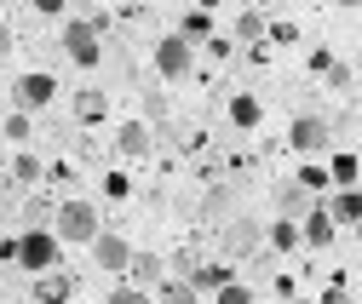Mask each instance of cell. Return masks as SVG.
Segmentation results:
<instances>
[{"mask_svg": "<svg viewBox=\"0 0 362 304\" xmlns=\"http://www.w3.org/2000/svg\"><path fill=\"white\" fill-rule=\"evenodd\" d=\"M150 298H156V304H196V287H190L185 276H167V281H161Z\"/></svg>", "mask_w": 362, "mask_h": 304, "instance_id": "d6986e66", "label": "cell"}, {"mask_svg": "<svg viewBox=\"0 0 362 304\" xmlns=\"http://www.w3.org/2000/svg\"><path fill=\"white\" fill-rule=\"evenodd\" d=\"M213 304H253V287H242V281H224V287L213 293Z\"/></svg>", "mask_w": 362, "mask_h": 304, "instance_id": "4316f807", "label": "cell"}, {"mask_svg": "<svg viewBox=\"0 0 362 304\" xmlns=\"http://www.w3.org/2000/svg\"><path fill=\"white\" fill-rule=\"evenodd\" d=\"M75 121H86V126L104 121V92H81V98H75Z\"/></svg>", "mask_w": 362, "mask_h": 304, "instance_id": "484cf974", "label": "cell"}, {"mask_svg": "<svg viewBox=\"0 0 362 304\" xmlns=\"http://www.w3.org/2000/svg\"><path fill=\"white\" fill-rule=\"evenodd\" d=\"M127 276H132V287H150V293H156V287L167 281V258H161V253H132V258H127Z\"/></svg>", "mask_w": 362, "mask_h": 304, "instance_id": "8fae6325", "label": "cell"}, {"mask_svg": "<svg viewBox=\"0 0 362 304\" xmlns=\"http://www.w3.org/2000/svg\"><path fill=\"white\" fill-rule=\"evenodd\" d=\"M178 35H185L190 40V47H207V40H213V12H185V23H178Z\"/></svg>", "mask_w": 362, "mask_h": 304, "instance_id": "ac0fdd59", "label": "cell"}, {"mask_svg": "<svg viewBox=\"0 0 362 304\" xmlns=\"http://www.w3.org/2000/svg\"><path fill=\"white\" fill-rule=\"evenodd\" d=\"M115 150L121 155H150V126L144 121H127L121 133H115Z\"/></svg>", "mask_w": 362, "mask_h": 304, "instance_id": "e0dca14e", "label": "cell"}, {"mask_svg": "<svg viewBox=\"0 0 362 304\" xmlns=\"http://www.w3.org/2000/svg\"><path fill=\"white\" fill-rule=\"evenodd\" d=\"M0 138H12V144H29V138H35V115H29V109H12L6 121H0Z\"/></svg>", "mask_w": 362, "mask_h": 304, "instance_id": "ffe728a7", "label": "cell"}, {"mask_svg": "<svg viewBox=\"0 0 362 304\" xmlns=\"http://www.w3.org/2000/svg\"><path fill=\"white\" fill-rule=\"evenodd\" d=\"M322 207L334 212V224H356V219H362V190H356V184H345V190H339L334 201H322Z\"/></svg>", "mask_w": 362, "mask_h": 304, "instance_id": "5bb4252c", "label": "cell"}, {"mask_svg": "<svg viewBox=\"0 0 362 304\" xmlns=\"http://www.w3.org/2000/svg\"><path fill=\"white\" fill-rule=\"evenodd\" d=\"M356 172H362V161H356V155H334V161H328V178H334L339 190H345V184H356Z\"/></svg>", "mask_w": 362, "mask_h": 304, "instance_id": "cb8c5ba5", "label": "cell"}, {"mask_svg": "<svg viewBox=\"0 0 362 304\" xmlns=\"http://www.w3.org/2000/svg\"><path fill=\"white\" fill-rule=\"evenodd\" d=\"M12 184H18V190H35V184H40V161H35L29 150L12 161Z\"/></svg>", "mask_w": 362, "mask_h": 304, "instance_id": "603a6c76", "label": "cell"}, {"mask_svg": "<svg viewBox=\"0 0 362 304\" xmlns=\"http://www.w3.org/2000/svg\"><path fill=\"white\" fill-rule=\"evenodd\" d=\"M196 6H202V12H213V6H224V0H196Z\"/></svg>", "mask_w": 362, "mask_h": 304, "instance_id": "e575fe53", "label": "cell"}, {"mask_svg": "<svg viewBox=\"0 0 362 304\" xmlns=\"http://www.w3.org/2000/svg\"><path fill=\"white\" fill-rule=\"evenodd\" d=\"M52 230H58V241H69V247H86L104 224H98V207L86 201V195H69V201H58V212H52Z\"/></svg>", "mask_w": 362, "mask_h": 304, "instance_id": "7a4b0ae2", "label": "cell"}, {"mask_svg": "<svg viewBox=\"0 0 362 304\" xmlns=\"http://www.w3.org/2000/svg\"><path fill=\"white\" fill-rule=\"evenodd\" d=\"M86 247H93V265H98V270H127V258H132V247H127L115 230H98Z\"/></svg>", "mask_w": 362, "mask_h": 304, "instance_id": "9c48e42d", "label": "cell"}, {"mask_svg": "<svg viewBox=\"0 0 362 304\" xmlns=\"http://www.w3.org/2000/svg\"><path fill=\"white\" fill-rule=\"evenodd\" d=\"M69 0H35V12H64Z\"/></svg>", "mask_w": 362, "mask_h": 304, "instance_id": "836d02e7", "label": "cell"}, {"mask_svg": "<svg viewBox=\"0 0 362 304\" xmlns=\"http://www.w3.org/2000/svg\"><path fill=\"white\" fill-rule=\"evenodd\" d=\"M224 281H230V265H196V276H190L196 293H218Z\"/></svg>", "mask_w": 362, "mask_h": 304, "instance_id": "7402d4cb", "label": "cell"}, {"mask_svg": "<svg viewBox=\"0 0 362 304\" xmlns=\"http://www.w3.org/2000/svg\"><path fill=\"white\" fill-rule=\"evenodd\" d=\"M52 98H58V80H52L47 69H35V75H18V109H29V115H35V109H47Z\"/></svg>", "mask_w": 362, "mask_h": 304, "instance_id": "52a82bcc", "label": "cell"}, {"mask_svg": "<svg viewBox=\"0 0 362 304\" xmlns=\"http://www.w3.org/2000/svg\"><path fill=\"white\" fill-rule=\"evenodd\" d=\"M104 304H156V298H150V287H115Z\"/></svg>", "mask_w": 362, "mask_h": 304, "instance_id": "f1b7e54d", "label": "cell"}, {"mask_svg": "<svg viewBox=\"0 0 362 304\" xmlns=\"http://www.w3.org/2000/svg\"><path fill=\"white\" fill-rule=\"evenodd\" d=\"M52 265H64V241H58V230H52V224H29V230L18 236V270L40 276V270H52Z\"/></svg>", "mask_w": 362, "mask_h": 304, "instance_id": "6da1fadb", "label": "cell"}, {"mask_svg": "<svg viewBox=\"0 0 362 304\" xmlns=\"http://www.w3.org/2000/svg\"><path fill=\"white\" fill-rule=\"evenodd\" d=\"M299 184H305V190H322L328 172H322V166H299Z\"/></svg>", "mask_w": 362, "mask_h": 304, "instance_id": "f546056e", "label": "cell"}, {"mask_svg": "<svg viewBox=\"0 0 362 304\" xmlns=\"http://www.w3.org/2000/svg\"><path fill=\"white\" fill-rule=\"evenodd\" d=\"M64 52H69V63H81V69H98V58H104V40H98V29L93 23H69L64 29Z\"/></svg>", "mask_w": 362, "mask_h": 304, "instance_id": "5b68a950", "label": "cell"}, {"mask_svg": "<svg viewBox=\"0 0 362 304\" xmlns=\"http://www.w3.org/2000/svg\"><path fill=\"white\" fill-rule=\"evenodd\" d=\"M351 230H356V241H362V219H356V224H351Z\"/></svg>", "mask_w": 362, "mask_h": 304, "instance_id": "d590c367", "label": "cell"}, {"mask_svg": "<svg viewBox=\"0 0 362 304\" xmlns=\"http://www.w3.org/2000/svg\"><path fill=\"white\" fill-rule=\"evenodd\" d=\"M270 207H276L282 219H305V212L316 207V190H305L299 178H288V184H276V190H270Z\"/></svg>", "mask_w": 362, "mask_h": 304, "instance_id": "ba28073f", "label": "cell"}, {"mask_svg": "<svg viewBox=\"0 0 362 304\" xmlns=\"http://www.w3.org/2000/svg\"><path fill=\"white\" fill-rule=\"evenodd\" d=\"M236 212H242V195H236L230 184H213V190L202 195V219H207V224H224V219H236Z\"/></svg>", "mask_w": 362, "mask_h": 304, "instance_id": "7c38bea8", "label": "cell"}, {"mask_svg": "<svg viewBox=\"0 0 362 304\" xmlns=\"http://www.w3.org/2000/svg\"><path fill=\"white\" fill-rule=\"evenodd\" d=\"M259 121H264L259 98H253V92H236V98H230V126H236V133H253Z\"/></svg>", "mask_w": 362, "mask_h": 304, "instance_id": "9a60e30c", "label": "cell"}, {"mask_svg": "<svg viewBox=\"0 0 362 304\" xmlns=\"http://www.w3.org/2000/svg\"><path fill=\"white\" fill-rule=\"evenodd\" d=\"M52 212H58V201H52V195H29L18 219H23V230H29V224H52Z\"/></svg>", "mask_w": 362, "mask_h": 304, "instance_id": "44dd1931", "label": "cell"}, {"mask_svg": "<svg viewBox=\"0 0 362 304\" xmlns=\"http://www.w3.org/2000/svg\"><path fill=\"white\" fill-rule=\"evenodd\" d=\"M0 29H6V18H0Z\"/></svg>", "mask_w": 362, "mask_h": 304, "instance_id": "74e56055", "label": "cell"}, {"mask_svg": "<svg viewBox=\"0 0 362 304\" xmlns=\"http://www.w3.org/2000/svg\"><path fill=\"white\" fill-rule=\"evenodd\" d=\"M0 265H18V236H12V241H0Z\"/></svg>", "mask_w": 362, "mask_h": 304, "instance_id": "1f68e13d", "label": "cell"}, {"mask_svg": "<svg viewBox=\"0 0 362 304\" xmlns=\"http://www.w3.org/2000/svg\"><path fill=\"white\" fill-rule=\"evenodd\" d=\"M316 304H351V298H345V287H328V293L316 298Z\"/></svg>", "mask_w": 362, "mask_h": 304, "instance_id": "d6a6232c", "label": "cell"}, {"mask_svg": "<svg viewBox=\"0 0 362 304\" xmlns=\"http://www.w3.org/2000/svg\"><path fill=\"white\" fill-rule=\"evenodd\" d=\"M259 247H264V224L247 219V212H236V219L218 224V253H224V258H253Z\"/></svg>", "mask_w": 362, "mask_h": 304, "instance_id": "3957f363", "label": "cell"}, {"mask_svg": "<svg viewBox=\"0 0 362 304\" xmlns=\"http://www.w3.org/2000/svg\"><path fill=\"white\" fill-rule=\"evenodd\" d=\"M259 35H264V18H259V12H236L230 40H259Z\"/></svg>", "mask_w": 362, "mask_h": 304, "instance_id": "d4e9b609", "label": "cell"}, {"mask_svg": "<svg viewBox=\"0 0 362 304\" xmlns=\"http://www.w3.org/2000/svg\"><path fill=\"white\" fill-rule=\"evenodd\" d=\"M339 6H362V0H339Z\"/></svg>", "mask_w": 362, "mask_h": 304, "instance_id": "8d00e7d4", "label": "cell"}, {"mask_svg": "<svg viewBox=\"0 0 362 304\" xmlns=\"http://www.w3.org/2000/svg\"><path fill=\"white\" fill-rule=\"evenodd\" d=\"M310 69H316V75H328V69H334V52H328V47H316V52H310Z\"/></svg>", "mask_w": 362, "mask_h": 304, "instance_id": "4dcf8cb0", "label": "cell"}, {"mask_svg": "<svg viewBox=\"0 0 362 304\" xmlns=\"http://www.w3.org/2000/svg\"><path fill=\"white\" fill-rule=\"evenodd\" d=\"M190 69H196V47H190L178 29L161 35V40H156V75H161V80H185Z\"/></svg>", "mask_w": 362, "mask_h": 304, "instance_id": "277c9868", "label": "cell"}, {"mask_svg": "<svg viewBox=\"0 0 362 304\" xmlns=\"http://www.w3.org/2000/svg\"><path fill=\"white\" fill-rule=\"evenodd\" d=\"M69 293H75V276H69L64 265H52V270L35 276V304H64Z\"/></svg>", "mask_w": 362, "mask_h": 304, "instance_id": "30bf717a", "label": "cell"}, {"mask_svg": "<svg viewBox=\"0 0 362 304\" xmlns=\"http://www.w3.org/2000/svg\"><path fill=\"white\" fill-rule=\"evenodd\" d=\"M264 241L270 247H276V253H293L305 236H299V219H282V212H276V224H264Z\"/></svg>", "mask_w": 362, "mask_h": 304, "instance_id": "2e32d148", "label": "cell"}, {"mask_svg": "<svg viewBox=\"0 0 362 304\" xmlns=\"http://www.w3.org/2000/svg\"><path fill=\"white\" fill-rule=\"evenodd\" d=\"M288 138H293V150H299V155H322V150L334 144V126H328L322 115H293Z\"/></svg>", "mask_w": 362, "mask_h": 304, "instance_id": "8992f818", "label": "cell"}, {"mask_svg": "<svg viewBox=\"0 0 362 304\" xmlns=\"http://www.w3.org/2000/svg\"><path fill=\"white\" fill-rule=\"evenodd\" d=\"M196 265H202V253H196V247H185V253H178L173 265H167V276H185V281H190V276H196Z\"/></svg>", "mask_w": 362, "mask_h": 304, "instance_id": "83f0119b", "label": "cell"}, {"mask_svg": "<svg viewBox=\"0 0 362 304\" xmlns=\"http://www.w3.org/2000/svg\"><path fill=\"white\" fill-rule=\"evenodd\" d=\"M299 236H305V247H334V212L316 201L305 219H299Z\"/></svg>", "mask_w": 362, "mask_h": 304, "instance_id": "4fadbf2b", "label": "cell"}]
</instances>
